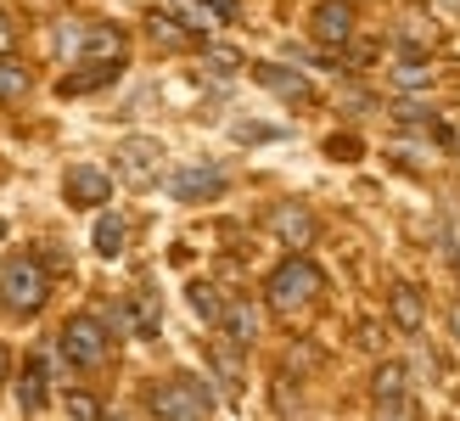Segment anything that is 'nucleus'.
Here are the masks:
<instances>
[{
    "instance_id": "9d476101",
    "label": "nucleus",
    "mask_w": 460,
    "mask_h": 421,
    "mask_svg": "<svg viewBox=\"0 0 460 421\" xmlns=\"http://www.w3.org/2000/svg\"><path fill=\"white\" fill-rule=\"evenodd\" d=\"M57 371H62L57 348H34V354L22 360V371H17V410L22 416H40L45 405H51V377Z\"/></svg>"
},
{
    "instance_id": "393cba45",
    "label": "nucleus",
    "mask_w": 460,
    "mask_h": 421,
    "mask_svg": "<svg viewBox=\"0 0 460 421\" xmlns=\"http://www.w3.org/2000/svg\"><path fill=\"white\" fill-rule=\"evenodd\" d=\"M202 62H208L219 79H230V74H242V67H247L242 51H230V45H202Z\"/></svg>"
},
{
    "instance_id": "a211bd4d",
    "label": "nucleus",
    "mask_w": 460,
    "mask_h": 421,
    "mask_svg": "<svg viewBox=\"0 0 460 421\" xmlns=\"http://www.w3.org/2000/svg\"><path fill=\"white\" fill-rule=\"evenodd\" d=\"M242 360H247V348H236L230 337H214L208 343V371H214V382L225 393H242Z\"/></svg>"
},
{
    "instance_id": "c85d7f7f",
    "label": "nucleus",
    "mask_w": 460,
    "mask_h": 421,
    "mask_svg": "<svg viewBox=\"0 0 460 421\" xmlns=\"http://www.w3.org/2000/svg\"><path fill=\"white\" fill-rule=\"evenodd\" d=\"M6 382H12V348L0 343V388H6Z\"/></svg>"
},
{
    "instance_id": "c756f323",
    "label": "nucleus",
    "mask_w": 460,
    "mask_h": 421,
    "mask_svg": "<svg viewBox=\"0 0 460 421\" xmlns=\"http://www.w3.org/2000/svg\"><path fill=\"white\" fill-rule=\"evenodd\" d=\"M444 147H449V152L460 157V124H449V130H444Z\"/></svg>"
},
{
    "instance_id": "1a4fd4ad",
    "label": "nucleus",
    "mask_w": 460,
    "mask_h": 421,
    "mask_svg": "<svg viewBox=\"0 0 460 421\" xmlns=\"http://www.w3.org/2000/svg\"><path fill=\"white\" fill-rule=\"evenodd\" d=\"M264 230H270V237L281 242V247H314V237H320V219H314V208H309V202L281 197V202H270Z\"/></svg>"
},
{
    "instance_id": "bb28decb",
    "label": "nucleus",
    "mask_w": 460,
    "mask_h": 421,
    "mask_svg": "<svg viewBox=\"0 0 460 421\" xmlns=\"http://www.w3.org/2000/svg\"><path fill=\"white\" fill-rule=\"evenodd\" d=\"M281 130H270V124H236V140H275Z\"/></svg>"
},
{
    "instance_id": "ddd939ff",
    "label": "nucleus",
    "mask_w": 460,
    "mask_h": 421,
    "mask_svg": "<svg viewBox=\"0 0 460 421\" xmlns=\"http://www.w3.org/2000/svg\"><path fill=\"white\" fill-rule=\"evenodd\" d=\"M410 365L404 360H382L376 371H371V410L376 416H410L416 410V399H410Z\"/></svg>"
},
{
    "instance_id": "9b49d317",
    "label": "nucleus",
    "mask_w": 460,
    "mask_h": 421,
    "mask_svg": "<svg viewBox=\"0 0 460 421\" xmlns=\"http://www.w3.org/2000/svg\"><path fill=\"white\" fill-rule=\"evenodd\" d=\"M247 74L252 85H264L275 102H287V107H314L320 102V90L309 85V74H297V67L287 62H247Z\"/></svg>"
},
{
    "instance_id": "6ab92c4d",
    "label": "nucleus",
    "mask_w": 460,
    "mask_h": 421,
    "mask_svg": "<svg viewBox=\"0 0 460 421\" xmlns=\"http://www.w3.org/2000/svg\"><path fill=\"white\" fill-rule=\"evenodd\" d=\"M90 247H96L102 259H119V253L129 247V219L119 214V208H96V230H90Z\"/></svg>"
},
{
    "instance_id": "7c9ffc66",
    "label": "nucleus",
    "mask_w": 460,
    "mask_h": 421,
    "mask_svg": "<svg viewBox=\"0 0 460 421\" xmlns=\"http://www.w3.org/2000/svg\"><path fill=\"white\" fill-rule=\"evenodd\" d=\"M432 6H438V12H455V17H460V0H432Z\"/></svg>"
},
{
    "instance_id": "f257e3e1",
    "label": "nucleus",
    "mask_w": 460,
    "mask_h": 421,
    "mask_svg": "<svg viewBox=\"0 0 460 421\" xmlns=\"http://www.w3.org/2000/svg\"><path fill=\"white\" fill-rule=\"evenodd\" d=\"M320 298H326V270L309 259V247H292L287 259L264 275V309L281 315V320L309 315Z\"/></svg>"
},
{
    "instance_id": "0eeeda50",
    "label": "nucleus",
    "mask_w": 460,
    "mask_h": 421,
    "mask_svg": "<svg viewBox=\"0 0 460 421\" xmlns=\"http://www.w3.org/2000/svg\"><path fill=\"white\" fill-rule=\"evenodd\" d=\"M164 140L157 135H124L119 152H112V175H119L124 185H152L157 175H164Z\"/></svg>"
},
{
    "instance_id": "cd10ccee",
    "label": "nucleus",
    "mask_w": 460,
    "mask_h": 421,
    "mask_svg": "<svg viewBox=\"0 0 460 421\" xmlns=\"http://www.w3.org/2000/svg\"><path fill=\"white\" fill-rule=\"evenodd\" d=\"M449 337H455V348H460V292L449 298Z\"/></svg>"
},
{
    "instance_id": "b1692460",
    "label": "nucleus",
    "mask_w": 460,
    "mask_h": 421,
    "mask_svg": "<svg viewBox=\"0 0 460 421\" xmlns=\"http://www.w3.org/2000/svg\"><path fill=\"white\" fill-rule=\"evenodd\" d=\"M394 119H399L404 130H438V107H427V102H416V96H404V102L394 107Z\"/></svg>"
},
{
    "instance_id": "7ed1b4c3",
    "label": "nucleus",
    "mask_w": 460,
    "mask_h": 421,
    "mask_svg": "<svg viewBox=\"0 0 460 421\" xmlns=\"http://www.w3.org/2000/svg\"><path fill=\"white\" fill-rule=\"evenodd\" d=\"M0 303H6V315H17V320L45 315V303H51V264H45L40 253H12V259L0 264Z\"/></svg>"
},
{
    "instance_id": "f03ea898",
    "label": "nucleus",
    "mask_w": 460,
    "mask_h": 421,
    "mask_svg": "<svg viewBox=\"0 0 460 421\" xmlns=\"http://www.w3.org/2000/svg\"><path fill=\"white\" fill-rule=\"evenodd\" d=\"M51 348H57L62 371L96 377V371H107L112 348H119V332H112V320H107V315H96V309H79V315H67V320L57 326Z\"/></svg>"
},
{
    "instance_id": "20e7f679",
    "label": "nucleus",
    "mask_w": 460,
    "mask_h": 421,
    "mask_svg": "<svg viewBox=\"0 0 460 421\" xmlns=\"http://www.w3.org/2000/svg\"><path fill=\"white\" fill-rule=\"evenodd\" d=\"M214 377H197V371H174L146 393V410L164 416V421H197V416H214L219 410V393L208 388Z\"/></svg>"
},
{
    "instance_id": "5701e85b",
    "label": "nucleus",
    "mask_w": 460,
    "mask_h": 421,
    "mask_svg": "<svg viewBox=\"0 0 460 421\" xmlns=\"http://www.w3.org/2000/svg\"><path fill=\"white\" fill-rule=\"evenodd\" d=\"M186 303H191V309L208 320V326H219V315H225V298H219L214 281H191V287H186Z\"/></svg>"
},
{
    "instance_id": "f8f14e48",
    "label": "nucleus",
    "mask_w": 460,
    "mask_h": 421,
    "mask_svg": "<svg viewBox=\"0 0 460 421\" xmlns=\"http://www.w3.org/2000/svg\"><path fill=\"white\" fill-rule=\"evenodd\" d=\"M157 326H164V309H157V298H152L146 287H135V292H124L119 303H112V332H119V337L152 343Z\"/></svg>"
},
{
    "instance_id": "dca6fc26",
    "label": "nucleus",
    "mask_w": 460,
    "mask_h": 421,
    "mask_svg": "<svg viewBox=\"0 0 460 421\" xmlns=\"http://www.w3.org/2000/svg\"><path fill=\"white\" fill-rule=\"evenodd\" d=\"M146 40L157 51H202V34L180 12H146Z\"/></svg>"
},
{
    "instance_id": "4be33fe9",
    "label": "nucleus",
    "mask_w": 460,
    "mask_h": 421,
    "mask_svg": "<svg viewBox=\"0 0 460 421\" xmlns=\"http://www.w3.org/2000/svg\"><path fill=\"white\" fill-rule=\"evenodd\" d=\"M29 90H34V74L6 51V57H0V102H22Z\"/></svg>"
},
{
    "instance_id": "4468645a",
    "label": "nucleus",
    "mask_w": 460,
    "mask_h": 421,
    "mask_svg": "<svg viewBox=\"0 0 460 421\" xmlns=\"http://www.w3.org/2000/svg\"><path fill=\"white\" fill-rule=\"evenodd\" d=\"M129 57V34L107 17H84L79 22V57L74 62H124Z\"/></svg>"
},
{
    "instance_id": "a878e982",
    "label": "nucleus",
    "mask_w": 460,
    "mask_h": 421,
    "mask_svg": "<svg viewBox=\"0 0 460 421\" xmlns=\"http://www.w3.org/2000/svg\"><path fill=\"white\" fill-rule=\"evenodd\" d=\"M62 410L67 416H107V405L90 399V393H62Z\"/></svg>"
},
{
    "instance_id": "39448f33",
    "label": "nucleus",
    "mask_w": 460,
    "mask_h": 421,
    "mask_svg": "<svg viewBox=\"0 0 460 421\" xmlns=\"http://www.w3.org/2000/svg\"><path fill=\"white\" fill-rule=\"evenodd\" d=\"M359 34V6L354 0H314L309 6V40L320 51H349Z\"/></svg>"
},
{
    "instance_id": "2eb2a0df",
    "label": "nucleus",
    "mask_w": 460,
    "mask_h": 421,
    "mask_svg": "<svg viewBox=\"0 0 460 421\" xmlns=\"http://www.w3.org/2000/svg\"><path fill=\"white\" fill-rule=\"evenodd\" d=\"M387 326L404 332V337H416L427 326V292L416 287V281H399V287L387 292Z\"/></svg>"
},
{
    "instance_id": "aec40b11",
    "label": "nucleus",
    "mask_w": 460,
    "mask_h": 421,
    "mask_svg": "<svg viewBox=\"0 0 460 421\" xmlns=\"http://www.w3.org/2000/svg\"><path fill=\"white\" fill-rule=\"evenodd\" d=\"M432 79H438V67H432V51H404L394 62V85L404 90V96H416V90H432Z\"/></svg>"
},
{
    "instance_id": "2f4dec72",
    "label": "nucleus",
    "mask_w": 460,
    "mask_h": 421,
    "mask_svg": "<svg viewBox=\"0 0 460 421\" xmlns=\"http://www.w3.org/2000/svg\"><path fill=\"white\" fill-rule=\"evenodd\" d=\"M0 315H6V303H0Z\"/></svg>"
},
{
    "instance_id": "412c9836",
    "label": "nucleus",
    "mask_w": 460,
    "mask_h": 421,
    "mask_svg": "<svg viewBox=\"0 0 460 421\" xmlns=\"http://www.w3.org/2000/svg\"><path fill=\"white\" fill-rule=\"evenodd\" d=\"M124 74V62H79V74H62V96H90V90H102Z\"/></svg>"
},
{
    "instance_id": "f3484780",
    "label": "nucleus",
    "mask_w": 460,
    "mask_h": 421,
    "mask_svg": "<svg viewBox=\"0 0 460 421\" xmlns=\"http://www.w3.org/2000/svg\"><path fill=\"white\" fill-rule=\"evenodd\" d=\"M259 326H264V315H259V303H252V298H225V315H219L214 332L230 337L236 348H252V343H259Z\"/></svg>"
},
{
    "instance_id": "473e14b6",
    "label": "nucleus",
    "mask_w": 460,
    "mask_h": 421,
    "mask_svg": "<svg viewBox=\"0 0 460 421\" xmlns=\"http://www.w3.org/2000/svg\"><path fill=\"white\" fill-rule=\"evenodd\" d=\"M0 264H6V259H0Z\"/></svg>"
},
{
    "instance_id": "6e6552de",
    "label": "nucleus",
    "mask_w": 460,
    "mask_h": 421,
    "mask_svg": "<svg viewBox=\"0 0 460 421\" xmlns=\"http://www.w3.org/2000/svg\"><path fill=\"white\" fill-rule=\"evenodd\" d=\"M112 169H102V163H67L62 169V197L67 208H84V214H96V208L112 202Z\"/></svg>"
},
{
    "instance_id": "423d86ee",
    "label": "nucleus",
    "mask_w": 460,
    "mask_h": 421,
    "mask_svg": "<svg viewBox=\"0 0 460 421\" xmlns=\"http://www.w3.org/2000/svg\"><path fill=\"white\" fill-rule=\"evenodd\" d=\"M230 192V175H225V163H208V157H197V163H180V169L169 175V197L174 202H219Z\"/></svg>"
}]
</instances>
